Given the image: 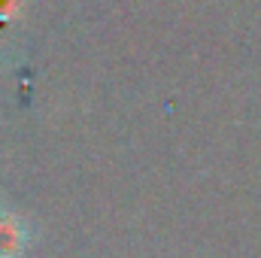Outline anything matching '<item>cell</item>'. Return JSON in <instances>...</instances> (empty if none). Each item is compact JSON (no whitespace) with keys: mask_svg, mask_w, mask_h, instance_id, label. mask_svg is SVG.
<instances>
[{"mask_svg":"<svg viewBox=\"0 0 261 258\" xmlns=\"http://www.w3.org/2000/svg\"><path fill=\"white\" fill-rule=\"evenodd\" d=\"M9 3H12V0H0V15L6 12V6H9Z\"/></svg>","mask_w":261,"mask_h":258,"instance_id":"2","label":"cell"},{"mask_svg":"<svg viewBox=\"0 0 261 258\" xmlns=\"http://www.w3.org/2000/svg\"><path fill=\"white\" fill-rule=\"evenodd\" d=\"M28 246V228L18 216L0 213V258H18Z\"/></svg>","mask_w":261,"mask_h":258,"instance_id":"1","label":"cell"}]
</instances>
